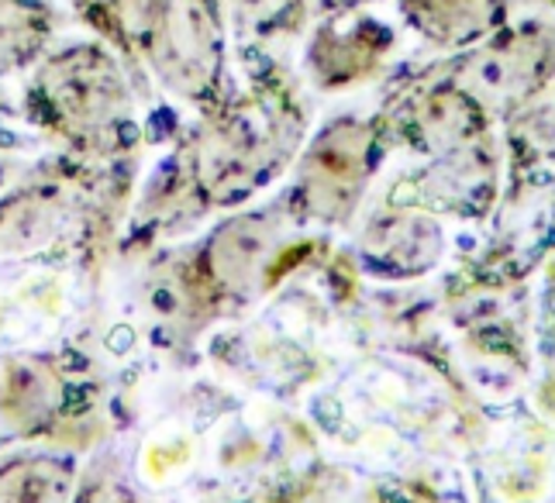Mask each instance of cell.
Returning a JSON list of instances; mask_svg holds the SVG:
<instances>
[{
  "label": "cell",
  "mask_w": 555,
  "mask_h": 503,
  "mask_svg": "<svg viewBox=\"0 0 555 503\" xmlns=\"http://www.w3.org/2000/svg\"><path fill=\"white\" fill-rule=\"evenodd\" d=\"M280 231L273 215H242L221 224L201 252L207 276L224 289H253L266 266H273Z\"/></svg>",
  "instance_id": "cell-1"
},
{
  "label": "cell",
  "mask_w": 555,
  "mask_h": 503,
  "mask_svg": "<svg viewBox=\"0 0 555 503\" xmlns=\"http://www.w3.org/2000/svg\"><path fill=\"white\" fill-rule=\"evenodd\" d=\"M63 394V379L38 359H17L0 370V424L8 431H35L52 417Z\"/></svg>",
  "instance_id": "cell-3"
},
{
  "label": "cell",
  "mask_w": 555,
  "mask_h": 503,
  "mask_svg": "<svg viewBox=\"0 0 555 503\" xmlns=\"http://www.w3.org/2000/svg\"><path fill=\"white\" fill-rule=\"evenodd\" d=\"M111 503H139V500H135V496H128V493H118Z\"/></svg>",
  "instance_id": "cell-5"
},
{
  "label": "cell",
  "mask_w": 555,
  "mask_h": 503,
  "mask_svg": "<svg viewBox=\"0 0 555 503\" xmlns=\"http://www.w3.org/2000/svg\"><path fill=\"white\" fill-rule=\"evenodd\" d=\"M0 503H76V469L63 455L22 452L0 462Z\"/></svg>",
  "instance_id": "cell-4"
},
{
  "label": "cell",
  "mask_w": 555,
  "mask_h": 503,
  "mask_svg": "<svg viewBox=\"0 0 555 503\" xmlns=\"http://www.w3.org/2000/svg\"><path fill=\"white\" fill-rule=\"evenodd\" d=\"M362 159L359 152L352 149L349 139H324L311 156L308 166H304L300 177V201L304 207L318 215L321 221H346L356 207L359 197V183L366 180L362 177Z\"/></svg>",
  "instance_id": "cell-2"
}]
</instances>
